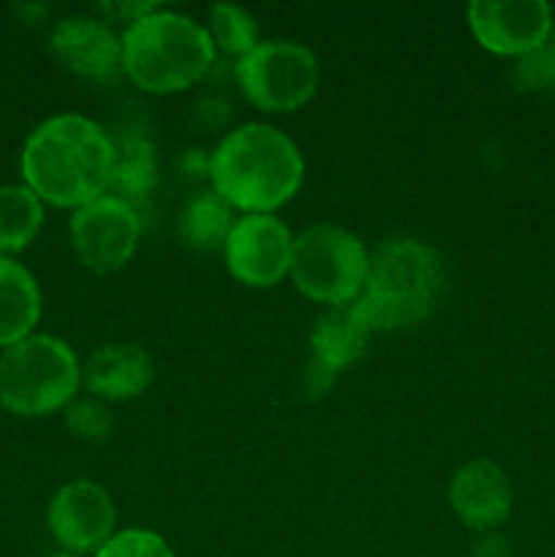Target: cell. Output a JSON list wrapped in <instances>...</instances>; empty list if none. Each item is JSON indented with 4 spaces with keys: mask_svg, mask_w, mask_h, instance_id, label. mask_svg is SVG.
Masks as SVG:
<instances>
[{
    "mask_svg": "<svg viewBox=\"0 0 555 557\" xmlns=\"http://www.w3.org/2000/svg\"><path fill=\"white\" fill-rule=\"evenodd\" d=\"M370 256L362 239L343 226L316 223L294 237L292 272L297 292L326 308L351 305L368 283Z\"/></svg>",
    "mask_w": 555,
    "mask_h": 557,
    "instance_id": "cell-6",
    "label": "cell"
},
{
    "mask_svg": "<svg viewBox=\"0 0 555 557\" xmlns=\"http://www.w3.org/2000/svg\"><path fill=\"white\" fill-rule=\"evenodd\" d=\"M212 190L232 210L272 215L303 188L305 158L292 136L267 123L234 128L207 163Z\"/></svg>",
    "mask_w": 555,
    "mask_h": 557,
    "instance_id": "cell-2",
    "label": "cell"
},
{
    "mask_svg": "<svg viewBox=\"0 0 555 557\" xmlns=\"http://www.w3.org/2000/svg\"><path fill=\"white\" fill-rule=\"evenodd\" d=\"M49 52L71 74L90 82H109L123 71V38L98 16L74 14L49 33Z\"/></svg>",
    "mask_w": 555,
    "mask_h": 557,
    "instance_id": "cell-12",
    "label": "cell"
},
{
    "mask_svg": "<svg viewBox=\"0 0 555 557\" xmlns=\"http://www.w3.org/2000/svg\"><path fill=\"white\" fill-rule=\"evenodd\" d=\"M41 321V292L25 264L0 256V351L33 335Z\"/></svg>",
    "mask_w": 555,
    "mask_h": 557,
    "instance_id": "cell-15",
    "label": "cell"
},
{
    "mask_svg": "<svg viewBox=\"0 0 555 557\" xmlns=\"http://www.w3.org/2000/svg\"><path fill=\"white\" fill-rule=\"evenodd\" d=\"M180 239L188 248L210 253L223 250L229 234L234 228V210L215 194V190H201L180 212Z\"/></svg>",
    "mask_w": 555,
    "mask_h": 557,
    "instance_id": "cell-18",
    "label": "cell"
},
{
    "mask_svg": "<svg viewBox=\"0 0 555 557\" xmlns=\"http://www.w3.org/2000/svg\"><path fill=\"white\" fill-rule=\"evenodd\" d=\"M444 292V259L417 239H395L370 256L365 292L351 305L370 332H395L430 319Z\"/></svg>",
    "mask_w": 555,
    "mask_h": 557,
    "instance_id": "cell-3",
    "label": "cell"
},
{
    "mask_svg": "<svg viewBox=\"0 0 555 557\" xmlns=\"http://www.w3.org/2000/svg\"><path fill=\"white\" fill-rule=\"evenodd\" d=\"M370 335L373 332L359 319L354 305H341V308L324 310L316 319L313 332H310V346H313V357L337 373V370L348 368L359 357H365Z\"/></svg>",
    "mask_w": 555,
    "mask_h": 557,
    "instance_id": "cell-16",
    "label": "cell"
},
{
    "mask_svg": "<svg viewBox=\"0 0 555 557\" xmlns=\"http://www.w3.org/2000/svg\"><path fill=\"white\" fill-rule=\"evenodd\" d=\"M449 504L471 531H498L515 509V487L498 462L479 457L452 476Z\"/></svg>",
    "mask_w": 555,
    "mask_h": 557,
    "instance_id": "cell-13",
    "label": "cell"
},
{
    "mask_svg": "<svg viewBox=\"0 0 555 557\" xmlns=\"http://www.w3.org/2000/svg\"><path fill=\"white\" fill-rule=\"evenodd\" d=\"M123 74L139 90L169 96L188 90L215 63V44L205 25L156 9L125 27Z\"/></svg>",
    "mask_w": 555,
    "mask_h": 557,
    "instance_id": "cell-4",
    "label": "cell"
},
{
    "mask_svg": "<svg viewBox=\"0 0 555 557\" xmlns=\"http://www.w3.org/2000/svg\"><path fill=\"white\" fill-rule=\"evenodd\" d=\"M114 522L118 511L112 495L90 479L63 484L49 500V533L65 553H98L114 536Z\"/></svg>",
    "mask_w": 555,
    "mask_h": 557,
    "instance_id": "cell-11",
    "label": "cell"
},
{
    "mask_svg": "<svg viewBox=\"0 0 555 557\" xmlns=\"http://www.w3.org/2000/svg\"><path fill=\"white\" fill-rule=\"evenodd\" d=\"M335 375H337L335 370L326 368L321 359L310 357L308 368H305V373H303V384H305V389L310 392V395L319 397V395H324L326 389H330L332 381H335Z\"/></svg>",
    "mask_w": 555,
    "mask_h": 557,
    "instance_id": "cell-24",
    "label": "cell"
},
{
    "mask_svg": "<svg viewBox=\"0 0 555 557\" xmlns=\"http://www.w3.org/2000/svg\"><path fill=\"white\" fill-rule=\"evenodd\" d=\"M114 139L82 114H54L33 128L22 150V177L41 201L79 207L109 194Z\"/></svg>",
    "mask_w": 555,
    "mask_h": 557,
    "instance_id": "cell-1",
    "label": "cell"
},
{
    "mask_svg": "<svg viewBox=\"0 0 555 557\" xmlns=\"http://www.w3.org/2000/svg\"><path fill=\"white\" fill-rule=\"evenodd\" d=\"M156 364L134 343H107L82 364V381L98 400H131L152 384Z\"/></svg>",
    "mask_w": 555,
    "mask_h": 557,
    "instance_id": "cell-14",
    "label": "cell"
},
{
    "mask_svg": "<svg viewBox=\"0 0 555 557\" xmlns=\"http://www.w3.org/2000/svg\"><path fill=\"white\" fill-rule=\"evenodd\" d=\"M96 557H174L172 547L163 536L156 531H145V528H125V531L114 533Z\"/></svg>",
    "mask_w": 555,
    "mask_h": 557,
    "instance_id": "cell-23",
    "label": "cell"
},
{
    "mask_svg": "<svg viewBox=\"0 0 555 557\" xmlns=\"http://www.w3.org/2000/svg\"><path fill=\"white\" fill-rule=\"evenodd\" d=\"M294 234L275 215H243L223 245L226 270L248 288H272L292 272Z\"/></svg>",
    "mask_w": 555,
    "mask_h": 557,
    "instance_id": "cell-10",
    "label": "cell"
},
{
    "mask_svg": "<svg viewBox=\"0 0 555 557\" xmlns=\"http://www.w3.org/2000/svg\"><path fill=\"white\" fill-rule=\"evenodd\" d=\"M207 33H210L215 49H223L226 54H237V60L245 58L259 44V25H256V20L234 3L212 5Z\"/></svg>",
    "mask_w": 555,
    "mask_h": 557,
    "instance_id": "cell-20",
    "label": "cell"
},
{
    "mask_svg": "<svg viewBox=\"0 0 555 557\" xmlns=\"http://www.w3.org/2000/svg\"><path fill=\"white\" fill-rule=\"evenodd\" d=\"M243 96L256 109L286 114L303 109L321 82L319 58L297 41H259L234 65Z\"/></svg>",
    "mask_w": 555,
    "mask_h": 557,
    "instance_id": "cell-7",
    "label": "cell"
},
{
    "mask_svg": "<svg viewBox=\"0 0 555 557\" xmlns=\"http://www.w3.org/2000/svg\"><path fill=\"white\" fill-rule=\"evenodd\" d=\"M71 248L85 270L109 275L118 272L136 253L141 234V218L136 207L114 194L74 210L69 223Z\"/></svg>",
    "mask_w": 555,
    "mask_h": 557,
    "instance_id": "cell-8",
    "label": "cell"
},
{
    "mask_svg": "<svg viewBox=\"0 0 555 557\" xmlns=\"http://www.w3.org/2000/svg\"><path fill=\"white\" fill-rule=\"evenodd\" d=\"M49 557H82V555H74V553H65V549H60V553L49 555Z\"/></svg>",
    "mask_w": 555,
    "mask_h": 557,
    "instance_id": "cell-26",
    "label": "cell"
},
{
    "mask_svg": "<svg viewBox=\"0 0 555 557\" xmlns=\"http://www.w3.org/2000/svg\"><path fill=\"white\" fill-rule=\"evenodd\" d=\"M511 85L520 92L531 96H547L555 92V41L550 38L542 47L531 49L528 54L515 60L511 65Z\"/></svg>",
    "mask_w": 555,
    "mask_h": 557,
    "instance_id": "cell-21",
    "label": "cell"
},
{
    "mask_svg": "<svg viewBox=\"0 0 555 557\" xmlns=\"http://www.w3.org/2000/svg\"><path fill=\"white\" fill-rule=\"evenodd\" d=\"M158 161L156 147L141 134H128L114 141V172L109 194L120 196L139 210L147 196L156 188Z\"/></svg>",
    "mask_w": 555,
    "mask_h": 557,
    "instance_id": "cell-17",
    "label": "cell"
},
{
    "mask_svg": "<svg viewBox=\"0 0 555 557\" xmlns=\"http://www.w3.org/2000/svg\"><path fill=\"white\" fill-rule=\"evenodd\" d=\"M44 223V201L27 185H0V256L20 253Z\"/></svg>",
    "mask_w": 555,
    "mask_h": 557,
    "instance_id": "cell-19",
    "label": "cell"
},
{
    "mask_svg": "<svg viewBox=\"0 0 555 557\" xmlns=\"http://www.w3.org/2000/svg\"><path fill=\"white\" fill-rule=\"evenodd\" d=\"M65 428L79 441L101 444L112 435L114 419L107 403L98 400V397H74L65 406Z\"/></svg>",
    "mask_w": 555,
    "mask_h": 557,
    "instance_id": "cell-22",
    "label": "cell"
},
{
    "mask_svg": "<svg viewBox=\"0 0 555 557\" xmlns=\"http://www.w3.org/2000/svg\"><path fill=\"white\" fill-rule=\"evenodd\" d=\"M553 41H555V27H553Z\"/></svg>",
    "mask_w": 555,
    "mask_h": 557,
    "instance_id": "cell-27",
    "label": "cell"
},
{
    "mask_svg": "<svg viewBox=\"0 0 555 557\" xmlns=\"http://www.w3.org/2000/svg\"><path fill=\"white\" fill-rule=\"evenodd\" d=\"M466 20L479 47L517 60L553 38L555 11L544 0H473Z\"/></svg>",
    "mask_w": 555,
    "mask_h": 557,
    "instance_id": "cell-9",
    "label": "cell"
},
{
    "mask_svg": "<svg viewBox=\"0 0 555 557\" xmlns=\"http://www.w3.org/2000/svg\"><path fill=\"white\" fill-rule=\"evenodd\" d=\"M82 364L54 335H27L0 351V408L14 417H49L76 397Z\"/></svg>",
    "mask_w": 555,
    "mask_h": 557,
    "instance_id": "cell-5",
    "label": "cell"
},
{
    "mask_svg": "<svg viewBox=\"0 0 555 557\" xmlns=\"http://www.w3.org/2000/svg\"><path fill=\"white\" fill-rule=\"evenodd\" d=\"M471 557H511L509 539L501 536L498 531L479 533V539L471 547Z\"/></svg>",
    "mask_w": 555,
    "mask_h": 557,
    "instance_id": "cell-25",
    "label": "cell"
}]
</instances>
